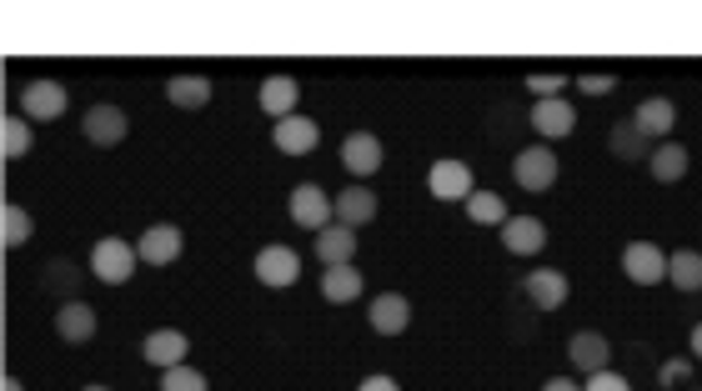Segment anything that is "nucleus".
I'll list each match as a JSON object with an SVG mask.
<instances>
[{
	"label": "nucleus",
	"mask_w": 702,
	"mask_h": 391,
	"mask_svg": "<svg viewBox=\"0 0 702 391\" xmlns=\"http://www.w3.org/2000/svg\"><path fill=\"white\" fill-rule=\"evenodd\" d=\"M341 166L347 176H377L381 171V141L372 130H351L347 141H341Z\"/></svg>",
	"instance_id": "obj_9"
},
{
	"label": "nucleus",
	"mask_w": 702,
	"mask_h": 391,
	"mask_svg": "<svg viewBox=\"0 0 702 391\" xmlns=\"http://www.w3.org/2000/svg\"><path fill=\"white\" fill-rule=\"evenodd\" d=\"M582 391H632V387H627V377H617V371H598V377H587Z\"/></svg>",
	"instance_id": "obj_35"
},
{
	"label": "nucleus",
	"mask_w": 702,
	"mask_h": 391,
	"mask_svg": "<svg viewBox=\"0 0 702 391\" xmlns=\"http://www.w3.org/2000/svg\"><path fill=\"white\" fill-rule=\"evenodd\" d=\"M0 391H26V387H21L15 377H5V381H0Z\"/></svg>",
	"instance_id": "obj_39"
},
{
	"label": "nucleus",
	"mask_w": 702,
	"mask_h": 391,
	"mask_svg": "<svg viewBox=\"0 0 702 391\" xmlns=\"http://www.w3.org/2000/svg\"><path fill=\"white\" fill-rule=\"evenodd\" d=\"M648 161H652V176H657L663 186H673V181H682V176H688V151H682L677 141H657Z\"/></svg>",
	"instance_id": "obj_25"
},
{
	"label": "nucleus",
	"mask_w": 702,
	"mask_h": 391,
	"mask_svg": "<svg viewBox=\"0 0 702 391\" xmlns=\"http://www.w3.org/2000/svg\"><path fill=\"white\" fill-rule=\"evenodd\" d=\"M532 126H537V136H547V141H562V136H573L577 111L562 101V96H552V101L532 105Z\"/></svg>",
	"instance_id": "obj_15"
},
{
	"label": "nucleus",
	"mask_w": 702,
	"mask_h": 391,
	"mask_svg": "<svg viewBox=\"0 0 702 391\" xmlns=\"http://www.w3.org/2000/svg\"><path fill=\"white\" fill-rule=\"evenodd\" d=\"M166 101L181 111H201L211 101V76H171L166 80Z\"/></svg>",
	"instance_id": "obj_23"
},
{
	"label": "nucleus",
	"mask_w": 702,
	"mask_h": 391,
	"mask_svg": "<svg viewBox=\"0 0 702 391\" xmlns=\"http://www.w3.org/2000/svg\"><path fill=\"white\" fill-rule=\"evenodd\" d=\"M301 276V256L291 247H266V251H256V281L261 287H291Z\"/></svg>",
	"instance_id": "obj_8"
},
{
	"label": "nucleus",
	"mask_w": 702,
	"mask_h": 391,
	"mask_svg": "<svg viewBox=\"0 0 702 391\" xmlns=\"http://www.w3.org/2000/svg\"><path fill=\"white\" fill-rule=\"evenodd\" d=\"M0 241H5V247H26L30 241V211H21V206L0 211Z\"/></svg>",
	"instance_id": "obj_29"
},
{
	"label": "nucleus",
	"mask_w": 702,
	"mask_h": 391,
	"mask_svg": "<svg viewBox=\"0 0 702 391\" xmlns=\"http://www.w3.org/2000/svg\"><path fill=\"white\" fill-rule=\"evenodd\" d=\"M642 141H648V136H642L638 126H617V130H612V151H623L627 161H632V156L642 151Z\"/></svg>",
	"instance_id": "obj_31"
},
{
	"label": "nucleus",
	"mask_w": 702,
	"mask_h": 391,
	"mask_svg": "<svg viewBox=\"0 0 702 391\" xmlns=\"http://www.w3.org/2000/svg\"><path fill=\"white\" fill-rule=\"evenodd\" d=\"M136 261H141V251L130 247V241H121V236H101L91 247V276L96 281H105V287H126L130 276H136Z\"/></svg>",
	"instance_id": "obj_1"
},
{
	"label": "nucleus",
	"mask_w": 702,
	"mask_h": 391,
	"mask_svg": "<svg viewBox=\"0 0 702 391\" xmlns=\"http://www.w3.org/2000/svg\"><path fill=\"white\" fill-rule=\"evenodd\" d=\"M161 391H211L206 377L196 371V366H171V371H161Z\"/></svg>",
	"instance_id": "obj_30"
},
{
	"label": "nucleus",
	"mask_w": 702,
	"mask_h": 391,
	"mask_svg": "<svg viewBox=\"0 0 702 391\" xmlns=\"http://www.w3.org/2000/svg\"><path fill=\"white\" fill-rule=\"evenodd\" d=\"M667 276H673L677 291H702V251H673Z\"/></svg>",
	"instance_id": "obj_26"
},
{
	"label": "nucleus",
	"mask_w": 702,
	"mask_h": 391,
	"mask_svg": "<svg viewBox=\"0 0 702 391\" xmlns=\"http://www.w3.org/2000/svg\"><path fill=\"white\" fill-rule=\"evenodd\" d=\"M467 211H472V222H477V226H507L512 222L507 201H502V195H492V191H472Z\"/></svg>",
	"instance_id": "obj_27"
},
{
	"label": "nucleus",
	"mask_w": 702,
	"mask_h": 391,
	"mask_svg": "<svg viewBox=\"0 0 702 391\" xmlns=\"http://www.w3.org/2000/svg\"><path fill=\"white\" fill-rule=\"evenodd\" d=\"M567 356H573L577 371H587V377H598V371H607L612 362V346L602 331H577L573 341H567Z\"/></svg>",
	"instance_id": "obj_13"
},
{
	"label": "nucleus",
	"mask_w": 702,
	"mask_h": 391,
	"mask_svg": "<svg viewBox=\"0 0 702 391\" xmlns=\"http://www.w3.org/2000/svg\"><path fill=\"white\" fill-rule=\"evenodd\" d=\"M577 86H582L587 96H607V91H617V76H607V71H587V76H577Z\"/></svg>",
	"instance_id": "obj_33"
},
{
	"label": "nucleus",
	"mask_w": 702,
	"mask_h": 391,
	"mask_svg": "<svg viewBox=\"0 0 702 391\" xmlns=\"http://www.w3.org/2000/svg\"><path fill=\"white\" fill-rule=\"evenodd\" d=\"M80 126H86V141L91 146H121L126 141V130H130V121H126L121 105H91V111L80 116Z\"/></svg>",
	"instance_id": "obj_7"
},
{
	"label": "nucleus",
	"mask_w": 702,
	"mask_h": 391,
	"mask_svg": "<svg viewBox=\"0 0 702 391\" xmlns=\"http://www.w3.org/2000/svg\"><path fill=\"white\" fill-rule=\"evenodd\" d=\"M256 101H261V111H266V116L287 121V116H297L301 86L291 76H266V80H261V91H256Z\"/></svg>",
	"instance_id": "obj_14"
},
{
	"label": "nucleus",
	"mask_w": 702,
	"mask_h": 391,
	"mask_svg": "<svg viewBox=\"0 0 702 391\" xmlns=\"http://www.w3.org/2000/svg\"><path fill=\"white\" fill-rule=\"evenodd\" d=\"M356 391H402V387H397V381H391V377H366Z\"/></svg>",
	"instance_id": "obj_36"
},
{
	"label": "nucleus",
	"mask_w": 702,
	"mask_h": 391,
	"mask_svg": "<svg viewBox=\"0 0 702 391\" xmlns=\"http://www.w3.org/2000/svg\"><path fill=\"white\" fill-rule=\"evenodd\" d=\"M272 141L281 156H312L316 141H322V126H316L312 116H287L272 126Z\"/></svg>",
	"instance_id": "obj_5"
},
{
	"label": "nucleus",
	"mask_w": 702,
	"mask_h": 391,
	"mask_svg": "<svg viewBox=\"0 0 702 391\" xmlns=\"http://www.w3.org/2000/svg\"><path fill=\"white\" fill-rule=\"evenodd\" d=\"M136 251H141L146 266H171V261L181 256V231H176L171 222H161V226H151V231L136 241Z\"/></svg>",
	"instance_id": "obj_16"
},
{
	"label": "nucleus",
	"mask_w": 702,
	"mask_h": 391,
	"mask_svg": "<svg viewBox=\"0 0 702 391\" xmlns=\"http://www.w3.org/2000/svg\"><path fill=\"white\" fill-rule=\"evenodd\" d=\"M512 176H517L522 191H552V181H557V156L547 151V146H527V151H517V161H512Z\"/></svg>",
	"instance_id": "obj_3"
},
{
	"label": "nucleus",
	"mask_w": 702,
	"mask_h": 391,
	"mask_svg": "<svg viewBox=\"0 0 702 391\" xmlns=\"http://www.w3.org/2000/svg\"><path fill=\"white\" fill-rule=\"evenodd\" d=\"M21 111H26L30 121L65 116V86H61V80H30L26 91H21Z\"/></svg>",
	"instance_id": "obj_10"
},
{
	"label": "nucleus",
	"mask_w": 702,
	"mask_h": 391,
	"mask_svg": "<svg viewBox=\"0 0 702 391\" xmlns=\"http://www.w3.org/2000/svg\"><path fill=\"white\" fill-rule=\"evenodd\" d=\"M632 126L642 130V136H673V126H677V105L667 101V96H648V101L632 111Z\"/></svg>",
	"instance_id": "obj_19"
},
{
	"label": "nucleus",
	"mask_w": 702,
	"mask_h": 391,
	"mask_svg": "<svg viewBox=\"0 0 702 391\" xmlns=\"http://www.w3.org/2000/svg\"><path fill=\"white\" fill-rule=\"evenodd\" d=\"M55 337L71 341V346L91 341L96 337V312L86 306V301H65L61 312H55Z\"/></svg>",
	"instance_id": "obj_21"
},
{
	"label": "nucleus",
	"mask_w": 702,
	"mask_h": 391,
	"mask_svg": "<svg viewBox=\"0 0 702 391\" xmlns=\"http://www.w3.org/2000/svg\"><path fill=\"white\" fill-rule=\"evenodd\" d=\"M502 247H507L512 256H537V251L547 247V226L537 222V216H512V222L502 226Z\"/></svg>",
	"instance_id": "obj_17"
},
{
	"label": "nucleus",
	"mask_w": 702,
	"mask_h": 391,
	"mask_svg": "<svg viewBox=\"0 0 702 391\" xmlns=\"http://www.w3.org/2000/svg\"><path fill=\"white\" fill-rule=\"evenodd\" d=\"M362 287H366V281H362V272H356L351 261H347V266H326V276H322V297L337 301V306L356 301V297H362Z\"/></svg>",
	"instance_id": "obj_22"
},
{
	"label": "nucleus",
	"mask_w": 702,
	"mask_h": 391,
	"mask_svg": "<svg viewBox=\"0 0 702 391\" xmlns=\"http://www.w3.org/2000/svg\"><path fill=\"white\" fill-rule=\"evenodd\" d=\"M377 222V191H366V186H347V191L337 195V226H366Z\"/></svg>",
	"instance_id": "obj_20"
},
{
	"label": "nucleus",
	"mask_w": 702,
	"mask_h": 391,
	"mask_svg": "<svg viewBox=\"0 0 702 391\" xmlns=\"http://www.w3.org/2000/svg\"><path fill=\"white\" fill-rule=\"evenodd\" d=\"M692 356H698V362H702V321L692 326Z\"/></svg>",
	"instance_id": "obj_38"
},
{
	"label": "nucleus",
	"mask_w": 702,
	"mask_h": 391,
	"mask_svg": "<svg viewBox=\"0 0 702 391\" xmlns=\"http://www.w3.org/2000/svg\"><path fill=\"white\" fill-rule=\"evenodd\" d=\"M0 151L11 161L30 156V121L26 116H5V126H0Z\"/></svg>",
	"instance_id": "obj_28"
},
{
	"label": "nucleus",
	"mask_w": 702,
	"mask_h": 391,
	"mask_svg": "<svg viewBox=\"0 0 702 391\" xmlns=\"http://www.w3.org/2000/svg\"><path fill=\"white\" fill-rule=\"evenodd\" d=\"M80 391H111V387H80Z\"/></svg>",
	"instance_id": "obj_40"
},
{
	"label": "nucleus",
	"mask_w": 702,
	"mask_h": 391,
	"mask_svg": "<svg viewBox=\"0 0 702 391\" xmlns=\"http://www.w3.org/2000/svg\"><path fill=\"white\" fill-rule=\"evenodd\" d=\"M542 391H582V387H577V381H567V377H552Z\"/></svg>",
	"instance_id": "obj_37"
},
{
	"label": "nucleus",
	"mask_w": 702,
	"mask_h": 391,
	"mask_svg": "<svg viewBox=\"0 0 702 391\" xmlns=\"http://www.w3.org/2000/svg\"><path fill=\"white\" fill-rule=\"evenodd\" d=\"M366 316H372V331H381V337H402L406 326H412V301H406L402 291H381Z\"/></svg>",
	"instance_id": "obj_11"
},
{
	"label": "nucleus",
	"mask_w": 702,
	"mask_h": 391,
	"mask_svg": "<svg viewBox=\"0 0 702 391\" xmlns=\"http://www.w3.org/2000/svg\"><path fill=\"white\" fill-rule=\"evenodd\" d=\"M522 291H527V301H532L537 312H557L562 301H567V276L552 272V266H542V272H532L527 281H522Z\"/></svg>",
	"instance_id": "obj_12"
},
{
	"label": "nucleus",
	"mask_w": 702,
	"mask_h": 391,
	"mask_svg": "<svg viewBox=\"0 0 702 391\" xmlns=\"http://www.w3.org/2000/svg\"><path fill=\"white\" fill-rule=\"evenodd\" d=\"M351 251H356L351 226H326V231L316 236V261H322V266H347Z\"/></svg>",
	"instance_id": "obj_24"
},
{
	"label": "nucleus",
	"mask_w": 702,
	"mask_h": 391,
	"mask_svg": "<svg viewBox=\"0 0 702 391\" xmlns=\"http://www.w3.org/2000/svg\"><path fill=\"white\" fill-rule=\"evenodd\" d=\"M623 272L638 281V287H657V281H667V256L663 247H652V241H632V247L623 251Z\"/></svg>",
	"instance_id": "obj_6"
},
{
	"label": "nucleus",
	"mask_w": 702,
	"mask_h": 391,
	"mask_svg": "<svg viewBox=\"0 0 702 391\" xmlns=\"http://www.w3.org/2000/svg\"><path fill=\"white\" fill-rule=\"evenodd\" d=\"M291 222L301 226V231H312V236H322L326 226H337V195H326L322 186H297L291 191Z\"/></svg>",
	"instance_id": "obj_2"
},
{
	"label": "nucleus",
	"mask_w": 702,
	"mask_h": 391,
	"mask_svg": "<svg viewBox=\"0 0 702 391\" xmlns=\"http://www.w3.org/2000/svg\"><path fill=\"white\" fill-rule=\"evenodd\" d=\"M427 191L437 195V201H472V166L467 161H437V166L427 171Z\"/></svg>",
	"instance_id": "obj_4"
},
{
	"label": "nucleus",
	"mask_w": 702,
	"mask_h": 391,
	"mask_svg": "<svg viewBox=\"0 0 702 391\" xmlns=\"http://www.w3.org/2000/svg\"><path fill=\"white\" fill-rule=\"evenodd\" d=\"M141 356L151 366H161V371H171V366H181L186 356V331H176V326H161V331H151L141 346Z\"/></svg>",
	"instance_id": "obj_18"
},
{
	"label": "nucleus",
	"mask_w": 702,
	"mask_h": 391,
	"mask_svg": "<svg viewBox=\"0 0 702 391\" xmlns=\"http://www.w3.org/2000/svg\"><path fill=\"white\" fill-rule=\"evenodd\" d=\"M657 381H663V387H682V381H692V362H663Z\"/></svg>",
	"instance_id": "obj_34"
},
{
	"label": "nucleus",
	"mask_w": 702,
	"mask_h": 391,
	"mask_svg": "<svg viewBox=\"0 0 702 391\" xmlns=\"http://www.w3.org/2000/svg\"><path fill=\"white\" fill-rule=\"evenodd\" d=\"M562 80L567 76H557V71H537V76H527V86H532L537 101H552V96L562 91Z\"/></svg>",
	"instance_id": "obj_32"
}]
</instances>
